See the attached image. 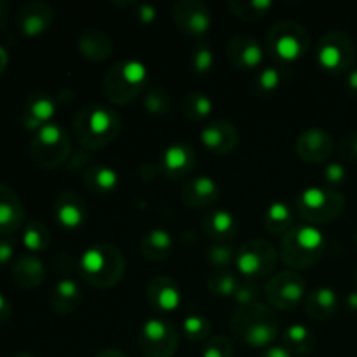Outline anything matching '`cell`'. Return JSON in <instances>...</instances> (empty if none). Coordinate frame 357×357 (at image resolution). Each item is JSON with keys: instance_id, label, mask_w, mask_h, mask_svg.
<instances>
[{"instance_id": "1", "label": "cell", "mask_w": 357, "mask_h": 357, "mask_svg": "<svg viewBox=\"0 0 357 357\" xmlns=\"http://www.w3.org/2000/svg\"><path fill=\"white\" fill-rule=\"evenodd\" d=\"M122 131V119L117 112L103 105L91 103L80 108L73 119V135L86 150H103L112 145Z\"/></svg>"}, {"instance_id": "2", "label": "cell", "mask_w": 357, "mask_h": 357, "mask_svg": "<svg viewBox=\"0 0 357 357\" xmlns=\"http://www.w3.org/2000/svg\"><path fill=\"white\" fill-rule=\"evenodd\" d=\"M232 333L250 347H272L279 335L278 314L268 303L239 305L232 316Z\"/></svg>"}, {"instance_id": "3", "label": "cell", "mask_w": 357, "mask_h": 357, "mask_svg": "<svg viewBox=\"0 0 357 357\" xmlns=\"http://www.w3.org/2000/svg\"><path fill=\"white\" fill-rule=\"evenodd\" d=\"M79 272L82 281L93 288H114L126 275V257L112 244H94L80 257Z\"/></svg>"}, {"instance_id": "4", "label": "cell", "mask_w": 357, "mask_h": 357, "mask_svg": "<svg viewBox=\"0 0 357 357\" xmlns=\"http://www.w3.org/2000/svg\"><path fill=\"white\" fill-rule=\"evenodd\" d=\"M326 241L317 227L302 223L293 225L279 243V257L291 271H305L323 260Z\"/></svg>"}, {"instance_id": "5", "label": "cell", "mask_w": 357, "mask_h": 357, "mask_svg": "<svg viewBox=\"0 0 357 357\" xmlns=\"http://www.w3.org/2000/svg\"><path fill=\"white\" fill-rule=\"evenodd\" d=\"M149 68L138 59H122L114 63L103 77V94L110 103L129 105L146 89Z\"/></svg>"}, {"instance_id": "6", "label": "cell", "mask_w": 357, "mask_h": 357, "mask_svg": "<svg viewBox=\"0 0 357 357\" xmlns=\"http://www.w3.org/2000/svg\"><path fill=\"white\" fill-rule=\"evenodd\" d=\"M310 33L303 24L296 21H279L268 30L265 49L272 58L284 63L298 61L309 52Z\"/></svg>"}, {"instance_id": "7", "label": "cell", "mask_w": 357, "mask_h": 357, "mask_svg": "<svg viewBox=\"0 0 357 357\" xmlns=\"http://www.w3.org/2000/svg\"><path fill=\"white\" fill-rule=\"evenodd\" d=\"M72 152L68 132L56 122L35 131L30 143V157L40 169H56L68 160Z\"/></svg>"}, {"instance_id": "8", "label": "cell", "mask_w": 357, "mask_h": 357, "mask_svg": "<svg viewBox=\"0 0 357 357\" xmlns=\"http://www.w3.org/2000/svg\"><path fill=\"white\" fill-rule=\"evenodd\" d=\"M345 201L344 195L337 190L319 187H309L300 192L296 197V211L309 225H324L344 213Z\"/></svg>"}, {"instance_id": "9", "label": "cell", "mask_w": 357, "mask_h": 357, "mask_svg": "<svg viewBox=\"0 0 357 357\" xmlns=\"http://www.w3.org/2000/svg\"><path fill=\"white\" fill-rule=\"evenodd\" d=\"M356 44L344 30H330L317 45V65L330 75L349 73L356 63Z\"/></svg>"}, {"instance_id": "10", "label": "cell", "mask_w": 357, "mask_h": 357, "mask_svg": "<svg viewBox=\"0 0 357 357\" xmlns=\"http://www.w3.org/2000/svg\"><path fill=\"white\" fill-rule=\"evenodd\" d=\"M278 265V250L265 239H250L236 251V267L248 281L265 279Z\"/></svg>"}, {"instance_id": "11", "label": "cell", "mask_w": 357, "mask_h": 357, "mask_svg": "<svg viewBox=\"0 0 357 357\" xmlns=\"http://www.w3.org/2000/svg\"><path fill=\"white\" fill-rule=\"evenodd\" d=\"M264 291L272 309L291 310L303 305L307 296V282L298 272L282 271L267 279Z\"/></svg>"}, {"instance_id": "12", "label": "cell", "mask_w": 357, "mask_h": 357, "mask_svg": "<svg viewBox=\"0 0 357 357\" xmlns=\"http://www.w3.org/2000/svg\"><path fill=\"white\" fill-rule=\"evenodd\" d=\"M138 347L145 357H173L178 349V331L162 319H149L138 333Z\"/></svg>"}, {"instance_id": "13", "label": "cell", "mask_w": 357, "mask_h": 357, "mask_svg": "<svg viewBox=\"0 0 357 357\" xmlns=\"http://www.w3.org/2000/svg\"><path fill=\"white\" fill-rule=\"evenodd\" d=\"M173 21L181 33L201 37L211 28L213 14L201 0H180L173 6Z\"/></svg>"}, {"instance_id": "14", "label": "cell", "mask_w": 357, "mask_h": 357, "mask_svg": "<svg viewBox=\"0 0 357 357\" xmlns=\"http://www.w3.org/2000/svg\"><path fill=\"white\" fill-rule=\"evenodd\" d=\"M52 23H54V9L40 0L23 3L14 17L17 31L28 38L44 35L52 26Z\"/></svg>"}, {"instance_id": "15", "label": "cell", "mask_w": 357, "mask_h": 357, "mask_svg": "<svg viewBox=\"0 0 357 357\" xmlns=\"http://www.w3.org/2000/svg\"><path fill=\"white\" fill-rule=\"evenodd\" d=\"M295 150L300 159L307 164H321L331 157L335 150V139L321 128H309L298 135Z\"/></svg>"}, {"instance_id": "16", "label": "cell", "mask_w": 357, "mask_h": 357, "mask_svg": "<svg viewBox=\"0 0 357 357\" xmlns=\"http://www.w3.org/2000/svg\"><path fill=\"white\" fill-rule=\"evenodd\" d=\"M52 218L66 230L80 229L87 220L86 199L79 192L70 190V188L59 192L52 204Z\"/></svg>"}, {"instance_id": "17", "label": "cell", "mask_w": 357, "mask_h": 357, "mask_svg": "<svg viewBox=\"0 0 357 357\" xmlns=\"http://www.w3.org/2000/svg\"><path fill=\"white\" fill-rule=\"evenodd\" d=\"M225 56L237 70H257L264 63V45L255 37L237 35L227 42Z\"/></svg>"}, {"instance_id": "18", "label": "cell", "mask_w": 357, "mask_h": 357, "mask_svg": "<svg viewBox=\"0 0 357 357\" xmlns=\"http://www.w3.org/2000/svg\"><path fill=\"white\" fill-rule=\"evenodd\" d=\"M239 129L229 121H215L201 131V143L215 155H229L239 146Z\"/></svg>"}, {"instance_id": "19", "label": "cell", "mask_w": 357, "mask_h": 357, "mask_svg": "<svg viewBox=\"0 0 357 357\" xmlns=\"http://www.w3.org/2000/svg\"><path fill=\"white\" fill-rule=\"evenodd\" d=\"M56 114V101L49 94L35 91L26 96L21 110V124L28 131H38L45 124H51V119Z\"/></svg>"}, {"instance_id": "20", "label": "cell", "mask_w": 357, "mask_h": 357, "mask_svg": "<svg viewBox=\"0 0 357 357\" xmlns=\"http://www.w3.org/2000/svg\"><path fill=\"white\" fill-rule=\"evenodd\" d=\"M180 197L187 208L208 209L220 199V187L211 176H195L181 185Z\"/></svg>"}, {"instance_id": "21", "label": "cell", "mask_w": 357, "mask_h": 357, "mask_svg": "<svg viewBox=\"0 0 357 357\" xmlns=\"http://www.w3.org/2000/svg\"><path fill=\"white\" fill-rule=\"evenodd\" d=\"M146 302L160 312H174L181 303V289L169 275H155L146 286Z\"/></svg>"}, {"instance_id": "22", "label": "cell", "mask_w": 357, "mask_h": 357, "mask_svg": "<svg viewBox=\"0 0 357 357\" xmlns=\"http://www.w3.org/2000/svg\"><path fill=\"white\" fill-rule=\"evenodd\" d=\"M195 160L197 157H195L192 146L185 145V143H173L162 152L159 167L166 178L180 180L192 173V169L195 167Z\"/></svg>"}, {"instance_id": "23", "label": "cell", "mask_w": 357, "mask_h": 357, "mask_svg": "<svg viewBox=\"0 0 357 357\" xmlns=\"http://www.w3.org/2000/svg\"><path fill=\"white\" fill-rule=\"evenodd\" d=\"M26 220L23 201L7 185L0 183V236H10L17 232Z\"/></svg>"}, {"instance_id": "24", "label": "cell", "mask_w": 357, "mask_h": 357, "mask_svg": "<svg viewBox=\"0 0 357 357\" xmlns=\"http://www.w3.org/2000/svg\"><path fill=\"white\" fill-rule=\"evenodd\" d=\"M77 49L84 59L101 63L114 52V40L107 31L100 28H86L77 38Z\"/></svg>"}, {"instance_id": "25", "label": "cell", "mask_w": 357, "mask_h": 357, "mask_svg": "<svg viewBox=\"0 0 357 357\" xmlns=\"http://www.w3.org/2000/svg\"><path fill=\"white\" fill-rule=\"evenodd\" d=\"M303 310L307 316L316 323H326L331 321L338 312V298L335 289L331 288H316L307 293L303 300Z\"/></svg>"}, {"instance_id": "26", "label": "cell", "mask_w": 357, "mask_h": 357, "mask_svg": "<svg viewBox=\"0 0 357 357\" xmlns=\"http://www.w3.org/2000/svg\"><path fill=\"white\" fill-rule=\"evenodd\" d=\"M84 296L79 284L72 279H61L54 284L51 295H49V307L58 316H68L73 314L82 303Z\"/></svg>"}, {"instance_id": "27", "label": "cell", "mask_w": 357, "mask_h": 357, "mask_svg": "<svg viewBox=\"0 0 357 357\" xmlns=\"http://www.w3.org/2000/svg\"><path fill=\"white\" fill-rule=\"evenodd\" d=\"M13 279L21 289L38 288L45 279L44 261L31 253L21 255L13 265Z\"/></svg>"}, {"instance_id": "28", "label": "cell", "mask_w": 357, "mask_h": 357, "mask_svg": "<svg viewBox=\"0 0 357 357\" xmlns=\"http://www.w3.org/2000/svg\"><path fill=\"white\" fill-rule=\"evenodd\" d=\"M202 230L211 241H230L239 232L237 218L229 211V209H213L202 220Z\"/></svg>"}, {"instance_id": "29", "label": "cell", "mask_w": 357, "mask_h": 357, "mask_svg": "<svg viewBox=\"0 0 357 357\" xmlns=\"http://www.w3.org/2000/svg\"><path fill=\"white\" fill-rule=\"evenodd\" d=\"M82 180L87 190L100 195V197H107V195L114 194L115 188L119 187L117 171L110 166H105V164L87 166L82 173Z\"/></svg>"}, {"instance_id": "30", "label": "cell", "mask_w": 357, "mask_h": 357, "mask_svg": "<svg viewBox=\"0 0 357 357\" xmlns=\"http://www.w3.org/2000/svg\"><path fill=\"white\" fill-rule=\"evenodd\" d=\"M173 237L164 229H152L139 239V253L149 261H164L173 253Z\"/></svg>"}, {"instance_id": "31", "label": "cell", "mask_w": 357, "mask_h": 357, "mask_svg": "<svg viewBox=\"0 0 357 357\" xmlns=\"http://www.w3.org/2000/svg\"><path fill=\"white\" fill-rule=\"evenodd\" d=\"M293 222H295V216H293L291 206L282 201L272 202L264 213L265 230L274 236H284L293 227Z\"/></svg>"}, {"instance_id": "32", "label": "cell", "mask_w": 357, "mask_h": 357, "mask_svg": "<svg viewBox=\"0 0 357 357\" xmlns=\"http://www.w3.org/2000/svg\"><path fill=\"white\" fill-rule=\"evenodd\" d=\"M314 345H316V338L305 324H293V326L286 328L284 335H282V347L291 352V356L310 354Z\"/></svg>"}, {"instance_id": "33", "label": "cell", "mask_w": 357, "mask_h": 357, "mask_svg": "<svg viewBox=\"0 0 357 357\" xmlns=\"http://www.w3.org/2000/svg\"><path fill=\"white\" fill-rule=\"evenodd\" d=\"M213 112L211 98L206 96L201 91H190L181 98V114L188 121L201 122L208 119Z\"/></svg>"}, {"instance_id": "34", "label": "cell", "mask_w": 357, "mask_h": 357, "mask_svg": "<svg viewBox=\"0 0 357 357\" xmlns=\"http://www.w3.org/2000/svg\"><path fill=\"white\" fill-rule=\"evenodd\" d=\"M227 6L237 20L253 23L267 16L274 3L271 0H230Z\"/></svg>"}, {"instance_id": "35", "label": "cell", "mask_w": 357, "mask_h": 357, "mask_svg": "<svg viewBox=\"0 0 357 357\" xmlns=\"http://www.w3.org/2000/svg\"><path fill=\"white\" fill-rule=\"evenodd\" d=\"M143 107L153 117H164L173 110V96L171 91L164 86H153L143 98Z\"/></svg>"}, {"instance_id": "36", "label": "cell", "mask_w": 357, "mask_h": 357, "mask_svg": "<svg viewBox=\"0 0 357 357\" xmlns=\"http://www.w3.org/2000/svg\"><path fill=\"white\" fill-rule=\"evenodd\" d=\"M23 244L28 251H31V255L42 253L51 246V232L44 223L31 220L24 225Z\"/></svg>"}, {"instance_id": "37", "label": "cell", "mask_w": 357, "mask_h": 357, "mask_svg": "<svg viewBox=\"0 0 357 357\" xmlns=\"http://www.w3.org/2000/svg\"><path fill=\"white\" fill-rule=\"evenodd\" d=\"M241 279L229 271H215L208 278V289L220 298H234Z\"/></svg>"}, {"instance_id": "38", "label": "cell", "mask_w": 357, "mask_h": 357, "mask_svg": "<svg viewBox=\"0 0 357 357\" xmlns=\"http://www.w3.org/2000/svg\"><path fill=\"white\" fill-rule=\"evenodd\" d=\"M181 331H183L185 338H188L190 342L208 340L209 333H211V323L206 317L194 314V316L185 317Z\"/></svg>"}, {"instance_id": "39", "label": "cell", "mask_w": 357, "mask_h": 357, "mask_svg": "<svg viewBox=\"0 0 357 357\" xmlns=\"http://www.w3.org/2000/svg\"><path fill=\"white\" fill-rule=\"evenodd\" d=\"M206 260L215 271H227L236 261V251L229 244H213L206 251Z\"/></svg>"}, {"instance_id": "40", "label": "cell", "mask_w": 357, "mask_h": 357, "mask_svg": "<svg viewBox=\"0 0 357 357\" xmlns=\"http://www.w3.org/2000/svg\"><path fill=\"white\" fill-rule=\"evenodd\" d=\"M281 86V72L274 66H265L260 68L257 79H255V89L260 96H268V94L275 93Z\"/></svg>"}, {"instance_id": "41", "label": "cell", "mask_w": 357, "mask_h": 357, "mask_svg": "<svg viewBox=\"0 0 357 357\" xmlns=\"http://www.w3.org/2000/svg\"><path fill=\"white\" fill-rule=\"evenodd\" d=\"M213 66H215V54H213L211 47L204 42H199L192 52V70L197 75H206L211 72Z\"/></svg>"}, {"instance_id": "42", "label": "cell", "mask_w": 357, "mask_h": 357, "mask_svg": "<svg viewBox=\"0 0 357 357\" xmlns=\"http://www.w3.org/2000/svg\"><path fill=\"white\" fill-rule=\"evenodd\" d=\"M202 357H234L232 342L222 335L208 338L204 349H202Z\"/></svg>"}, {"instance_id": "43", "label": "cell", "mask_w": 357, "mask_h": 357, "mask_svg": "<svg viewBox=\"0 0 357 357\" xmlns=\"http://www.w3.org/2000/svg\"><path fill=\"white\" fill-rule=\"evenodd\" d=\"M258 296V288L255 284V281H244L239 282V288H237L236 295H234V300L237 302V305H248V303L257 302Z\"/></svg>"}, {"instance_id": "44", "label": "cell", "mask_w": 357, "mask_h": 357, "mask_svg": "<svg viewBox=\"0 0 357 357\" xmlns=\"http://www.w3.org/2000/svg\"><path fill=\"white\" fill-rule=\"evenodd\" d=\"M340 153L349 162H357V131H351L344 136L340 143Z\"/></svg>"}, {"instance_id": "45", "label": "cell", "mask_w": 357, "mask_h": 357, "mask_svg": "<svg viewBox=\"0 0 357 357\" xmlns=\"http://www.w3.org/2000/svg\"><path fill=\"white\" fill-rule=\"evenodd\" d=\"M345 176H347V171L340 162L328 164L326 169H324V180H326V183L333 185V187L344 183Z\"/></svg>"}, {"instance_id": "46", "label": "cell", "mask_w": 357, "mask_h": 357, "mask_svg": "<svg viewBox=\"0 0 357 357\" xmlns=\"http://www.w3.org/2000/svg\"><path fill=\"white\" fill-rule=\"evenodd\" d=\"M136 17L145 24L153 23L157 17V9L150 3H136Z\"/></svg>"}, {"instance_id": "47", "label": "cell", "mask_w": 357, "mask_h": 357, "mask_svg": "<svg viewBox=\"0 0 357 357\" xmlns=\"http://www.w3.org/2000/svg\"><path fill=\"white\" fill-rule=\"evenodd\" d=\"M13 255H14V243L10 239L2 237V239H0V268H3L10 260H13Z\"/></svg>"}, {"instance_id": "48", "label": "cell", "mask_w": 357, "mask_h": 357, "mask_svg": "<svg viewBox=\"0 0 357 357\" xmlns=\"http://www.w3.org/2000/svg\"><path fill=\"white\" fill-rule=\"evenodd\" d=\"M10 316H13V305H10L9 300L0 293V324L9 323Z\"/></svg>"}, {"instance_id": "49", "label": "cell", "mask_w": 357, "mask_h": 357, "mask_svg": "<svg viewBox=\"0 0 357 357\" xmlns=\"http://www.w3.org/2000/svg\"><path fill=\"white\" fill-rule=\"evenodd\" d=\"M261 357H293L291 352L286 351L282 345H272V347L265 349Z\"/></svg>"}, {"instance_id": "50", "label": "cell", "mask_w": 357, "mask_h": 357, "mask_svg": "<svg viewBox=\"0 0 357 357\" xmlns=\"http://www.w3.org/2000/svg\"><path fill=\"white\" fill-rule=\"evenodd\" d=\"M9 13H10L9 2H6V0H0V31L6 28L7 21H9Z\"/></svg>"}, {"instance_id": "51", "label": "cell", "mask_w": 357, "mask_h": 357, "mask_svg": "<svg viewBox=\"0 0 357 357\" xmlns=\"http://www.w3.org/2000/svg\"><path fill=\"white\" fill-rule=\"evenodd\" d=\"M93 357H129L124 351L117 347H108V349H101L100 352H96Z\"/></svg>"}, {"instance_id": "52", "label": "cell", "mask_w": 357, "mask_h": 357, "mask_svg": "<svg viewBox=\"0 0 357 357\" xmlns=\"http://www.w3.org/2000/svg\"><path fill=\"white\" fill-rule=\"evenodd\" d=\"M347 86H349V89L357 93V68L351 70V72L347 73Z\"/></svg>"}, {"instance_id": "53", "label": "cell", "mask_w": 357, "mask_h": 357, "mask_svg": "<svg viewBox=\"0 0 357 357\" xmlns=\"http://www.w3.org/2000/svg\"><path fill=\"white\" fill-rule=\"evenodd\" d=\"M7 63H9V58H7V51L3 47H0V77H2L3 72H6Z\"/></svg>"}, {"instance_id": "54", "label": "cell", "mask_w": 357, "mask_h": 357, "mask_svg": "<svg viewBox=\"0 0 357 357\" xmlns=\"http://www.w3.org/2000/svg\"><path fill=\"white\" fill-rule=\"evenodd\" d=\"M347 305L351 310H357V291H352L347 296Z\"/></svg>"}, {"instance_id": "55", "label": "cell", "mask_w": 357, "mask_h": 357, "mask_svg": "<svg viewBox=\"0 0 357 357\" xmlns=\"http://www.w3.org/2000/svg\"><path fill=\"white\" fill-rule=\"evenodd\" d=\"M14 357H35V356L30 354V352H20V354H16Z\"/></svg>"}, {"instance_id": "56", "label": "cell", "mask_w": 357, "mask_h": 357, "mask_svg": "<svg viewBox=\"0 0 357 357\" xmlns=\"http://www.w3.org/2000/svg\"><path fill=\"white\" fill-rule=\"evenodd\" d=\"M356 246H357V234H356Z\"/></svg>"}, {"instance_id": "57", "label": "cell", "mask_w": 357, "mask_h": 357, "mask_svg": "<svg viewBox=\"0 0 357 357\" xmlns=\"http://www.w3.org/2000/svg\"><path fill=\"white\" fill-rule=\"evenodd\" d=\"M356 281H357V271H356Z\"/></svg>"}]
</instances>
